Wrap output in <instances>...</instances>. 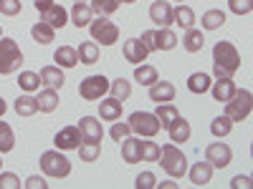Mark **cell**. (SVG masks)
<instances>
[{"mask_svg":"<svg viewBox=\"0 0 253 189\" xmlns=\"http://www.w3.org/2000/svg\"><path fill=\"white\" fill-rule=\"evenodd\" d=\"M41 164V172H43L46 177L51 179H63L71 174V161L66 159V154H63L61 149H53V152H43L38 159Z\"/></svg>","mask_w":253,"mask_h":189,"instance_id":"cell-2","label":"cell"},{"mask_svg":"<svg viewBox=\"0 0 253 189\" xmlns=\"http://www.w3.org/2000/svg\"><path fill=\"white\" fill-rule=\"evenodd\" d=\"M76 53H79V63H86V66L99 63V43H94V40H84L76 48Z\"/></svg>","mask_w":253,"mask_h":189,"instance_id":"cell-29","label":"cell"},{"mask_svg":"<svg viewBox=\"0 0 253 189\" xmlns=\"http://www.w3.org/2000/svg\"><path fill=\"white\" fill-rule=\"evenodd\" d=\"M167 134H170V141L172 144H185V141H190V136H193V129H190V121L187 119H182V116H177L170 126L165 129Z\"/></svg>","mask_w":253,"mask_h":189,"instance_id":"cell-14","label":"cell"},{"mask_svg":"<svg viewBox=\"0 0 253 189\" xmlns=\"http://www.w3.org/2000/svg\"><path fill=\"white\" fill-rule=\"evenodd\" d=\"M187 174H190V182H193L195 187H208L210 182H213V164L210 161H195L187 169Z\"/></svg>","mask_w":253,"mask_h":189,"instance_id":"cell-12","label":"cell"},{"mask_svg":"<svg viewBox=\"0 0 253 189\" xmlns=\"http://www.w3.org/2000/svg\"><path fill=\"white\" fill-rule=\"evenodd\" d=\"M79 129H81V139H84V141H96V144H99L101 136H104L101 121H96L94 116H81Z\"/></svg>","mask_w":253,"mask_h":189,"instance_id":"cell-15","label":"cell"},{"mask_svg":"<svg viewBox=\"0 0 253 189\" xmlns=\"http://www.w3.org/2000/svg\"><path fill=\"white\" fill-rule=\"evenodd\" d=\"M99 116L101 121H119L122 119V101L117 98H107L99 103Z\"/></svg>","mask_w":253,"mask_h":189,"instance_id":"cell-28","label":"cell"},{"mask_svg":"<svg viewBox=\"0 0 253 189\" xmlns=\"http://www.w3.org/2000/svg\"><path fill=\"white\" fill-rule=\"evenodd\" d=\"M129 129L139 139H155L160 134L162 126H160V121H157L155 114H150V111H134L129 116Z\"/></svg>","mask_w":253,"mask_h":189,"instance_id":"cell-5","label":"cell"},{"mask_svg":"<svg viewBox=\"0 0 253 189\" xmlns=\"http://www.w3.org/2000/svg\"><path fill=\"white\" fill-rule=\"evenodd\" d=\"M0 38H3V28H0Z\"/></svg>","mask_w":253,"mask_h":189,"instance_id":"cell-57","label":"cell"},{"mask_svg":"<svg viewBox=\"0 0 253 189\" xmlns=\"http://www.w3.org/2000/svg\"><path fill=\"white\" fill-rule=\"evenodd\" d=\"M13 111H15L18 116H33V114H38V101H36V96H31V94L18 96L15 103H13Z\"/></svg>","mask_w":253,"mask_h":189,"instance_id":"cell-27","label":"cell"},{"mask_svg":"<svg viewBox=\"0 0 253 189\" xmlns=\"http://www.w3.org/2000/svg\"><path fill=\"white\" fill-rule=\"evenodd\" d=\"M31 35H33V40H36L38 46H48V43H53L56 31H53L48 23H43V20H38V23L31 28Z\"/></svg>","mask_w":253,"mask_h":189,"instance_id":"cell-32","label":"cell"},{"mask_svg":"<svg viewBox=\"0 0 253 189\" xmlns=\"http://www.w3.org/2000/svg\"><path fill=\"white\" fill-rule=\"evenodd\" d=\"M38 76H41V83H43V86L56 89V91H61V89H63V83H66L63 68H58V66H43Z\"/></svg>","mask_w":253,"mask_h":189,"instance_id":"cell-17","label":"cell"},{"mask_svg":"<svg viewBox=\"0 0 253 189\" xmlns=\"http://www.w3.org/2000/svg\"><path fill=\"white\" fill-rule=\"evenodd\" d=\"M205 161L213 164V169H225V166L233 161V149L223 141H213V144H208V149H205Z\"/></svg>","mask_w":253,"mask_h":189,"instance_id":"cell-9","label":"cell"},{"mask_svg":"<svg viewBox=\"0 0 253 189\" xmlns=\"http://www.w3.org/2000/svg\"><path fill=\"white\" fill-rule=\"evenodd\" d=\"M36 101H38V111H43V114H51V111H56L58 109V91L56 89H43L38 96H36Z\"/></svg>","mask_w":253,"mask_h":189,"instance_id":"cell-26","label":"cell"},{"mask_svg":"<svg viewBox=\"0 0 253 189\" xmlns=\"http://www.w3.org/2000/svg\"><path fill=\"white\" fill-rule=\"evenodd\" d=\"M33 5H36V10H38V13H46V10L53 5V0H36Z\"/></svg>","mask_w":253,"mask_h":189,"instance_id":"cell-51","label":"cell"},{"mask_svg":"<svg viewBox=\"0 0 253 189\" xmlns=\"http://www.w3.org/2000/svg\"><path fill=\"white\" fill-rule=\"evenodd\" d=\"M53 61H56L58 68H76L79 66V53L71 46H61V48H56Z\"/></svg>","mask_w":253,"mask_h":189,"instance_id":"cell-23","label":"cell"},{"mask_svg":"<svg viewBox=\"0 0 253 189\" xmlns=\"http://www.w3.org/2000/svg\"><path fill=\"white\" fill-rule=\"evenodd\" d=\"M155 43H157V51H172L177 46V35L170 28H160L155 31Z\"/></svg>","mask_w":253,"mask_h":189,"instance_id":"cell-36","label":"cell"},{"mask_svg":"<svg viewBox=\"0 0 253 189\" xmlns=\"http://www.w3.org/2000/svg\"><path fill=\"white\" fill-rule=\"evenodd\" d=\"M74 3H86V0H74Z\"/></svg>","mask_w":253,"mask_h":189,"instance_id":"cell-55","label":"cell"},{"mask_svg":"<svg viewBox=\"0 0 253 189\" xmlns=\"http://www.w3.org/2000/svg\"><path fill=\"white\" fill-rule=\"evenodd\" d=\"M41 20H43V23H48V26L56 31V28H63V26L69 23V13H66V8H63V5L53 3L46 13H41Z\"/></svg>","mask_w":253,"mask_h":189,"instance_id":"cell-20","label":"cell"},{"mask_svg":"<svg viewBox=\"0 0 253 189\" xmlns=\"http://www.w3.org/2000/svg\"><path fill=\"white\" fill-rule=\"evenodd\" d=\"M155 116H157V121H160V126L162 129H167L177 116H180V111L172 106V103H157V111H155Z\"/></svg>","mask_w":253,"mask_h":189,"instance_id":"cell-37","label":"cell"},{"mask_svg":"<svg viewBox=\"0 0 253 189\" xmlns=\"http://www.w3.org/2000/svg\"><path fill=\"white\" fill-rule=\"evenodd\" d=\"M162 146L155 141H142V161H157Z\"/></svg>","mask_w":253,"mask_h":189,"instance_id":"cell-41","label":"cell"},{"mask_svg":"<svg viewBox=\"0 0 253 189\" xmlns=\"http://www.w3.org/2000/svg\"><path fill=\"white\" fill-rule=\"evenodd\" d=\"M157 187H167V189H175L177 182H157Z\"/></svg>","mask_w":253,"mask_h":189,"instance_id":"cell-53","label":"cell"},{"mask_svg":"<svg viewBox=\"0 0 253 189\" xmlns=\"http://www.w3.org/2000/svg\"><path fill=\"white\" fill-rule=\"evenodd\" d=\"M81 129L79 126H63V129L53 136V144H56V149L61 152H76L79 146H81Z\"/></svg>","mask_w":253,"mask_h":189,"instance_id":"cell-10","label":"cell"},{"mask_svg":"<svg viewBox=\"0 0 253 189\" xmlns=\"http://www.w3.org/2000/svg\"><path fill=\"white\" fill-rule=\"evenodd\" d=\"M210 94H213V98L218 103H225L230 96L236 94V83L233 78H215L213 81V86H210Z\"/></svg>","mask_w":253,"mask_h":189,"instance_id":"cell-21","label":"cell"},{"mask_svg":"<svg viewBox=\"0 0 253 189\" xmlns=\"http://www.w3.org/2000/svg\"><path fill=\"white\" fill-rule=\"evenodd\" d=\"M213 63L236 73L241 68V53H238V48L230 43V40H218V43L213 46Z\"/></svg>","mask_w":253,"mask_h":189,"instance_id":"cell-6","label":"cell"},{"mask_svg":"<svg viewBox=\"0 0 253 189\" xmlns=\"http://www.w3.org/2000/svg\"><path fill=\"white\" fill-rule=\"evenodd\" d=\"M8 111V103H5V98L3 96H0V119H3V114Z\"/></svg>","mask_w":253,"mask_h":189,"instance_id":"cell-52","label":"cell"},{"mask_svg":"<svg viewBox=\"0 0 253 189\" xmlns=\"http://www.w3.org/2000/svg\"><path fill=\"white\" fill-rule=\"evenodd\" d=\"M117 8H119V0H91V10H94V15H99V18L114 15Z\"/></svg>","mask_w":253,"mask_h":189,"instance_id":"cell-40","label":"cell"},{"mask_svg":"<svg viewBox=\"0 0 253 189\" xmlns=\"http://www.w3.org/2000/svg\"><path fill=\"white\" fill-rule=\"evenodd\" d=\"M157 161L162 164L165 174L170 177V179H180V177L187 174V159H185L182 149H180L177 144H172V141L162 146V152H160V159H157Z\"/></svg>","mask_w":253,"mask_h":189,"instance_id":"cell-1","label":"cell"},{"mask_svg":"<svg viewBox=\"0 0 253 189\" xmlns=\"http://www.w3.org/2000/svg\"><path fill=\"white\" fill-rule=\"evenodd\" d=\"M175 94H177V89L170 81H155L150 86V101H155V103H172Z\"/></svg>","mask_w":253,"mask_h":189,"instance_id":"cell-13","label":"cell"},{"mask_svg":"<svg viewBox=\"0 0 253 189\" xmlns=\"http://www.w3.org/2000/svg\"><path fill=\"white\" fill-rule=\"evenodd\" d=\"M230 187H233V189H241V187H243V189H251V187H253V182H251V177H246V174H238L233 182H230Z\"/></svg>","mask_w":253,"mask_h":189,"instance_id":"cell-49","label":"cell"},{"mask_svg":"<svg viewBox=\"0 0 253 189\" xmlns=\"http://www.w3.org/2000/svg\"><path fill=\"white\" fill-rule=\"evenodd\" d=\"M129 134H132V129H129V121H114V124H112V131H109V136H112L114 141H124Z\"/></svg>","mask_w":253,"mask_h":189,"instance_id":"cell-42","label":"cell"},{"mask_svg":"<svg viewBox=\"0 0 253 189\" xmlns=\"http://www.w3.org/2000/svg\"><path fill=\"white\" fill-rule=\"evenodd\" d=\"M134 81L139 83V86H147V89H150L155 81H160L157 68H155V66H150V63H139V66L134 68Z\"/></svg>","mask_w":253,"mask_h":189,"instance_id":"cell-30","label":"cell"},{"mask_svg":"<svg viewBox=\"0 0 253 189\" xmlns=\"http://www.w3.org/2000/svg\"><path fill=\"white\" fill-rule=\"evenodd\" d=\"M23 63V51H20L18 40L13 38H0V73L8 76L15 73Z\"/></svg>","mask_w":253,"mask_h":189,"instance_id":"cell-4","label":"cell"},{"mask_svg":"<svg viewBox=\"0 0 253 189\" xmlns=\"http://www.w3.org/2000/svg\"><path fill=\"white\" fill-rule=\"evenodd\" d=\"M0 157H3V154H0ZM0 169H3V159H0Z\"/></svg>","mask_w":253,"mask_h":189,"instance_id":"cell-56","label":"cell"},{"mask_svg":"<svg viewBox=\"0 0 253 189\" xmlns=\"http://www.w3.org/2000/svg\"><path fill=\"white\" fill-rule=\"evenodd\" d=\"M18 86L23 89L26 94H33V91H41V76L38 73H33V71H20V76H18Z\"/></svg>","mask_w":253,"mask_h":189,"instance_id":"cell-34","label":"cell"},{"mask_svg":"<svg viewBox=\"0 0 253 189\" xmlns=\"http://www.w3.org/2000/svg\"><path fill=\"white\" fill-rule=\"evenodd\" d=\"M172 20L182 28V31H187V28H195V10L190 8V5H177V8H172Z\"/></svg>","mask_w":253,"mask_h":189,"instance_id":"cell-25","label":"cell"},{"mask_svg":"<svg viewBox=\"0 0 253 189\" xmlns=\"http://www.w3.org/2000/svg\"><path fill=\"white\" fill-rule=\"evenodd\" d=\"M122 159L126 164H137L142 161V139L139 136H126L122 141Z\"/></svg>","mask_w":253,"mask_h":189,"instance_id":"cell-18","label":"cell"},{"mask_svg":"<svg viewBox=\"0 0 253 189\" xmlns=\"http://www.w3.org/2000/svg\"><path fill=\"white\" fill-rule=\"evenodd\" d=\"M203 46H205V35H203V31H198V28H187L185 35H182V48H185L187 53H198V51H203Z\"/></svg>","mask_w":253,"mask_h":189,"instance_id":"cell-24","label":"cell"},{"mask_svg":"<svg viewBox=\"0 0 253 189\" xmlns=\"http://www.w3.org/2000/svg\"><path fill=\"white\" fill-rule=\"evenodd\" d=\"M230 131H233V121H230L225 114L223 116H215L213 121H210V134H213L215 139H225Z\"/></svg>","mask_w":253,"mask_h":189,"instance_id":"cell-35","label":"cell"},{"mask_svg":"<svg viewBox=\"0 0 253 189\" xmlns=\"http://www.w3.org/2000/svg\"><path fill=\"white\" fill-rule=\"evenodd\" d=\"M23 187H26V189H48V182H46L43 177H28V179L23 182Z\"/></svg>","mask_w":253,"mask_h":189,"instance_id":"cell-48","label":"cell"},{"mask_svg":"<svg viewBox=\"0 0 253 189\" xmlns=\"http://www.w3.org/2000/svg\"><path fill=\"white\" fill-rule=\"evenodd\" d=\"M225 20H228V15L220 10V8H213V10H208V13H203V31H218V28H223L225 26Z\"/></svg>","mask_w":253,"mask_h":189,"instance_id":"cell-31","label":"cell"},{"mask_svg":"<svg viewBox=\"0 0 253 189\" xmlns=\"http://www.w3.org/2000/svg\"><path fill=\"white\" fill-rule=\"evenodd\" d=\"M213 76H215V78H233V71L220 68V66H215V63H213Z\"/></svg>","mask_w":253,"mask_h":189,"instance_id":"cell-50","label":"cell"},{"mask_svg":"<svg viewBox=\"0 0 253 189\" xmlns=\"http://www.w3.org/2000/svg\"><path fill=\"white\" fill-rule=\"evenodd\" d=\"M150 20L157 28H170L175 20H172V5L167 0H155L150 5Z\"/></svg>","mask_w":253,"mask_h":189,"instance_id":"cell-11","label":"cell"},{"mask_svg":"<svg viewBox=\"0 0 253 189\" xmlns=\"http://www.w3.org/2000/svg\"><path fill=\"white\" fill-rule=\"evenodd\" d=\"M107 94H109V78L101 76V73L86 76L79 83V96L84 101H99L101 96H107Z\"/></svg>","mask_w":253,"mask_h":189,"instance_id":"cell-8","label":"cell"},{"mask_svg":"<svg viewBox=\"0 0 253 189\" xmlns=\"http://www.w3.org/2000/svg\"><path fill=\"white\" fill-rule=\"evenodd\" d=\"M0 189H20V177L13 172H0Z\"/></svg>","mask_w":253,"mask_h":189,"instance_id":"cell-46","label":"cell"},{"mask_svg":"<svg viewBox=\"0 0 253 189\" xmlns=\"http://www.w3.org/2000/svg\"><path fill=\"white\" fill-rule=\"evenodd\" d=\"M147 48L142 46V40L139 38H129V40H124V58L129 61V63H134V66H139V63H144L147 61Z\"/></svg>","mask_w":253,"mask_h":189,"instance_id":"cell-19","label":"cell"},{"mask_svg":"<svg viewBox=\"0 0 253 189\" xmlns=\"http://www.w3.org/2000/svg\"><path fill=\"white\" fill-rule=\"evenodd\" d=\"M15 149V134L10 129V124L0 121V154H8Z\"/></svg>","mask_w":253,"mask_h":189,"instance_id":"cell-38","label":"cell"},{"mask_svg":"<svg viewBox=\"0 0 253 189\" xmlns=\"http://www.w3.org/2000/svg\"><path fill=\"white\" fill-rule=\"evenodd\" d=\"M180 3H182V0H180Z\"/></svg>","mask_w":253,"mask_h":189,"instance_id":"cell-58","label":"cell"},{"mask_svg":"<svg viewBox=\"0 0 253 189\" xmlns=\"http://www.w3.org/2000/svg\"><path fill=\"white\" fill-rule=\"evenodd\" d=\"M119 3H126V5H129V3H137V0H119Z\"/></svg>","mask_w":253,"mask_h":189,"instance_id":"cell-54","label":"cell"},{"mask_svg":"<svg viewBox=\"0 0 253 189\" xmlns=\"http://www.w3.org/2000/svg\"><path fill=\"white\" fill-rule=\"evenodd\" d=\"M228 8L236 15H248L253 10V0H228Z\"/></svg>","mask_w":253,"mask_h":189,"instance_id":"cell-44","label":"cell"},{"mask_svg":"<svg viewBox=\"0 0 253 189\" xmlns=\"http://www.w3.org/2000/svg\"><path fill=\"white\" fill-rule=\"evenodd\" d=\"M109 94H112V98H117V101H126L132 96V83L126 81V78H117V81H109Z\"/></svg>","mask_w":253,"mask_h":189,"instance_id":"cell-33","label":"cell"},{"mask_svg":"<svg viewBox=\"0 0 253 189\" xmlns=\"http://www.w3.org/2000/svg\"><path fill=\"white\" fill-rule=\"evenodd\" d=\"M253 111V94L248 89H236V94L225 101V116L238 124V121H246Z\"/></svg>","mask_w":253,"mask_h":189,"instance_id":"cell-3","label":"cell"},{"mask_svg":"<svg viewBox=\"0 0 253 189\" xmlns=\"http://www.w3.org/2000/svg\"><path fill=\"white\" fill-rule=\"evenodd\" d=\"M20 10H23L20 0H0V13H3V15L15 18V15H20Z\"/></svg>","mask_w":253,"mask_h":189,"instance_id":"cell-43","label":"cell"},{"mask_svg":"<svg viewBox=\"0 0 253 189\" xmlns=\"http://www.w3.org/2000/svg\"><path fill=\"white\" fill-rule=\"evenodd\" d=\"M69 18H71V23H74L76 28H89V23L94 20V10H91V5H86V3H74Z\"/></svg>","mask_w":253,"mask_h":189,"instance_id":"cell-22","label":"cell"},{"mask_svg":"<svg viewBox=\"0 0 253 189\" xmlns=\"http://www.w3.org/2000/svg\"><path fill=\"white\" fill-rule=\"evenodd\" d=\"M139 40H142V46L147 48V53H155V51H157V43H155V31H144Z\"/></svg>","mask_w":253,"mask_h":189,"instance_id":"cell-47","label":"cell"},{"mask_svg":"<svg viewBox=\"0 0 253 189\" xmlns=\"http://www.w3.org/2000/svg\"><path fill=\"white\" fill-rule=\"evenodd\" d=\"M79 157H81V161H86V164H91V161H96L99 157H101V146L96 144V141H81V146H79Z\"/></svg>","mask_w":253,"mask_h":189,"instance_id":"cell-39","label":"cell"},{"mask_svg":"<svg viewBox=\"0 0 253 189\" xmlns=\"http://www.w3.org/2000/svg\"><path fill=\"white\" fill-rule=\"evenodd\" d=\"M134 187L137 189H157V177L152 172H142L137 179H134Z\"/></svg>","mask_w":253,"mask_h":189,"instance_id":"cell-45","label":"cell"},{"mask_svg":"<svg viewBox=\"0 0 253 189\" xmlns=\"http://www.w3.org/2000/svg\"><path fill=\"white\" fill-rule=\"evenodd\" d=\"M210 86H213V76L205 73V71H195V73L187 76V91H190V94L203 96V94L210 91Z\"/></svg>","mask_w":253,"mask_h":189,"instance_id":"cell-16","label":"cell"},{"mask_svg":"<svg viewBox=\"0 0 253 189\" xmlns=\"http://www.w3.org/2000/svg\"><path fill=\"white\" fill-rule=\"evenodd\" d=\"M89 33L94 43H101V46H114L119 40V26L107 18H94L89 23Z\"/></svg>","mask_w":253,"mask_h":189,"instance_id":"cell-7","label":"cell"}]
</instances>
